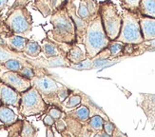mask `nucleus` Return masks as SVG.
Returning <instances> with one entry per match:
<instances>
[{"mask_svg": "<svg viewBox=\"0 0 155 137\" xmlns=\"http://www.w3.org/2000/svg\"><path fill=\"white\" fill-rule=\"evenodd\" d=\"M18 120V116L9 106L1 105L0 106V122L5 126L9 127Z\"/></svg>", "mask_w": 155, "mask_h": 137, "instance_id": "14", "label": "nucleus"}, {"mask_svg": "<svg viewBox=\"0 0 155 137\" xmlns=\"http://www.w3.org/2000/svg\"><path fill=\"white\" fill-rule=\"evenodd\" d=\"M110 42V40L107 36L98 12L97 15L87 23L83 37V44L85 46L87 57L91 59L94 58L109 46Z\"/></svg>", "mask_w": 155, "mask_h": 137, "instance_id": "3", "label": "nucleus"}, {"mask_svg": "<svg viewBox=\"0 0 155 137\" xmlns=\"http://www.w3.org/2000/svg\"><path fill=\"white\" fill-rule=\"evenodd\" d=\"M104 119L100 115H94L92 117H90L87 120V131H91L94 132H100L103 131L104 127Z\"/></svg>", "mask_w": 155, "mask_h": 137, "instance_id": "19", "label": "nucleus"}, {"mask_svg": "<svg viewBox=\"0 0 155 137\" xmlns=\"http://www.w3.org/2000/svg\"><path fill=\"white\" fill-rule=\"evenodd\" d=\"M48 114H50L54 120L61 119L63 117V112H62V111L59 108H55V106H53L52 108H51L49 109Z\"/></svg>", "mask_w": 155, "mask_h": 137, "instance_id": "27", "label": "nucleus"}, {"mask_svg": "<svg viewBox=\"0 0 155 137\" xmlns=\"http://www.w3.org/2000/svg\"><path fill=\"white\" fill-rule=\"evenodd\" d=\"M43 123H44V125L47 127H52L55 124V120L53 119L50 114H47L43 119Z\"/></svg>", "mask_w": 155, "mask_h": 137, "instance_id": "29", "label": "nucleus"}, {"mask_svg": "<svg viewBox=\"0 0 155 137\" xmlns=\"http://www.w3.org/2000/svg\"><path fill=\"white\" fill-rule=\"evenodd\" d=\"M20 99H21V93L10 86L4 84L3 82H0V100L3 105L12 106L18 109L20 105Z\"/></svg>", "mask_w": 155, "mask_h": 137, "instance_id": "9", "label": "nucleus"}, {"mask_svg": "<svg viewBox=\"0 0 155 137\" xmlns=\"http://www.w3.org/2000/svg\"><path fill=\"white\" fill-rule=\"evenodd\" d=\"M36 133V129L33 128V126L31 124L29 121H23L21 132H20V136H35Z\"/></svg>", "mask_w": 155, "mask_h": 137, "instance_id": "24", "label": "nucleus"}, {"mask_svg": "<svg viewBox=\"0 0 155 137\" xmlns=\"http://www.w3.org/2000/svg\"><path fill=\"white\" fill-rule=\"evenodd\" d=\"M50 128L51 127H48V129H47V136H54V134H53V132H51V129Z\"/></svg>", "mask_w": 155, "mask_h": 137, "instance_id": "32", "label": "nucleus"}, {"mask_svg": "<svg viewBox=\"0 0 155 137\" xmlns=\"http://www.w3.org/2000/svg\"><path fill=\"white\" fill-rule=\"evenodd\" d=\"M125 46L126 44L120 42V41L117 40H112L110 42L109 46H107V50L110 52V56L112 57H118L120 55H122L124 53V50H125Z\"/></svg>", "mask_w": 155, "mask_h": 137, "instance_id": "21", "label": "nucleus"}, {"mask_svg": "<svg viewBox=\"0 0 155 137\" xmlns=\"http://www.w3.org/2000/svg\"><path fill=\"white\" fill-rule=\"evenodd\" d=\"M103 131L106 132L107 135H113V132H114V126H113V124H112L111 122H110V121L104 122Z\"/></svg>", "mask_w": 155, "mask_h": 137, "instance_id": "28", "label": "nucleus"}, {"mask_svg": "<svg viewBox=\"0 0 155 137\" xmlns=\"http://www.w3.org/2000/svg\"><path fill=\"white\" fill-rule=\"evenodd\" d=\"M28 62H21L20 59L18 58H11V59H8L7 61L2 64V66L6 68V70L8 71H12V72H19L21 71V68H23L24 65H26Z\"/></svg>", "mask_w": 155, "mask_h": 137, "instance_id": "22", "label": "nucleus"}, {"mask_svg": "<svg viewBox=\"0 0 155 137\" xmlns=\"http://www.w3.org/2000/svg\"><path fill=\"white\" fill-rule=\"evenodd\" d=\"M68 117H71L74 120H77L80 123H86L87 120L91 117V111L87 108V106H80L75 108L74 111L67 113Z\"/></svg>", "mask_w": 155, "mask_h": 137, "instance_id": "15", "label": "nucleus"}, {"mask_svg": "<svg viewBox=\"0 0 155 137\" xmlns=\"http://www.w3.org/2000/svg\"><path fill=\"white\" fill-rule=\"evenodd\" d=\"M21 57V55L19 54V52H15L11 51L8 47H3L0 45V64H3L5 61L11 58H18Z\"/></svg>", "mask_w": 155, "mask_h": 137, "instance_id": "23", "label": "nucleus"}, {"mask_svg": "<svg viewBox=\"0 0 155 137\" xmlns=\"http://www.w3.org/2000/svg\"><path fill=\"white\" fill-rule=\"evenodd\" d=\"M0 80L4 84L15 89L18 92L22 93L31 87V82L30 79L22 76L19 72H4L0 73Z\"/></svg>", "mask_w": 155, "mask_h": 137, "instance_id": "8", "label": "nucleus"}, {"mask_svg": "<svg viewBox=\"0 0 155 137\" xmlns=\"http://www.w3.org/2000/svg\"><path fill=\"white\" fill-rule=\"evenodd\" d=\"M81 102H82V97H81V95H79L77 93L73 94L71 92V94L61 104V107H63L65 109H74L81 104Z\"/></svg>", "mask_w": 155, "mask_h": 137, "instance_id": "20", "label": "nucleus"}, {"mask_svg": "<svg viewBox=\"0 0 155 137\" xmlns=\"http://www.w3.org/2000/svg\"><path fill=\"white\" fill-rule=\"evenodd\" d=\"M1 23H2V22H1V20H0V25H1Z\"/></svg>", "mask_w": 155, "mask_h": 137, "instance_id": "34", "label": "nucleus"}, {"mask_svg": "<svg viewBox=\"0 0 155 137\" xmlns=\"http://www.w3.org/2000/svg\"><path fill=\"white\" fill-rule=\"evenodd\" d=\"M138 16H139L141 32H142L144 41L154 39L155 38V18L142 15H140L139 12H138Z\"/></svg>", "mask_w": 155, "mask_h": 137, "instance_id": "10", "label": "nucleus"}, {"mask_svg": "<svg viewBox=\"0 0 155 137\" xmlns=\"http://www.w3.org/2000/svg\"><path fill=\"white\" fill-rule=\"evenodd\" d=\"M50 22L52 30L47 32V37L59 44H73L77 42L76 26L71 16L67 4L60 6L51 15Z\"/></svg>", "mask_w": 155, "mask_h": 137, "instance_id": "2", "label": "nucleus"}, {"mask_svg": "<svg viewBox=\"0 0 155 137\" xmlns=\"http://www.w3.org/2000/svg\"><path fill=\"white\" fill-rule=\"evenodd\" d=\"M47 109L48 104L35 87L31 86L29 90L21 93L18 112L24 117L39 115L46 112Z\"/></svg>", "mask_w": 155, "mask_h": 137, "instance_id": "6", "label": "nucleus"}, {"mask_svg": "<svg viewBox=\"0 0 155 137\" xmlns=\"http://www.w3.org/2000/svg\"><path fill=\"white\" fill-rule=\"evenodd\" d=\"M115 40L126 45H137L143 42L144 39L141 32L138 12L124 9L122 13V25Z\"/></svg>", "mask_w": 155, "mask_h": 137, "instance_id": "4", "label": "nucleus"}, {"mask_svg": "<svg viewBox=\"0 0 155 137\" xmlns=\"http://www.w3.org/2000/svg\"><path fill=\"white\" fill-rule=\"evenodd\" d=\"M41 52H42L41 45H40L38 42H36V41L29 39V41L27 42V44L25 46L24 52H23L25 55L31 57V58H35V57H38Z\"/></svg>", "mask_w": 155, "mask_h": 137, "instance_id": "18", "label": "nucleus"}, {"mask_svg": "<svg viewBox=\"0 0 155 137\" xmlns=\"http://www.w3.org/2000/svg\"><path fill=\"white\" fill-rule=\"evenodd\" d=\"M0 82H1V81H0Z\"/></svg>", "mask_w": 155, "mask_h": 137, "instance_id": "35", "label": "nucleus"}, {"mask_svg": "<svg viewBox=\"0 0 155 137\" xmlns=\"http://www.w3.org/2000/svg\"><path fill=\"white\" fill-rule=\"evenodd\" d=\"M55 125H56V128H57V131L59 132L62 133V132L66 129V122L62 121L61 119L55 120Z\"/></svg>", "mask_w": 155, "mask_h": 137, "instance_id": "30", "label": "nucleus"}, {"mask_svg": "<svg viewBox=\"0 0 155 137\" xmlns=\"http://www.w3.org/2000/svg\"><path fill=\"white\" fill-rule=\"evenodd\" d=\"M141 0H121L124 8L133 12H138V8Z\"/></svg>", "mask_w": 155, "mask_h": 137, "instance_id": "25", "label": "nucleus"}, {"mask_svg": "<svg viewBox=\"0 0 155 137\" xmlns=\"http://www.w3.org/2000/svg\"><path fill=\"white\" fill-rule=\"evenodd\" d=\"M29 41L28 38H26L24 36L19 35V34H11V35L7 36L6 38V46L9 49L15 52H19L21 53L24 52L25 46L27 42Z\"/></svg>", "mask_w": 155, "mask_h": 137, "instance_id": "12", "label": "nucleus"}, {"mask_svg": "<svg viewBox=\"0 0 155 137\" xmlns=\"http://www.w3.org/2000/svg\"><path fill=\"white\" fill-rule=\"evenodd\" d=\"M31 82V86L39 92L48 105L61 107V104L71 92L66 86L58 83L43 70L35 68V76Z\"/></svg>", "mask_w": 155, "mask_h": 137, "instance_id": "1", "label": "nucleus"}, {"mask_svg": "<svg viewBox=\"0 0 155 137\" xmlns=\"http://www.w3.org/2000/svg\"><path fill=\"white\" fill-rule=\"evenodd\" d=\"M19 73L22 75V76L28 78L30 80L32 79V77L35 76V68H33L29 62L26 65L23 66V68H21V71L19 72Z\"/></svg>", "mask_w": 155, "mask_h": 137, "instance_id": "26", "label": "nucleus"}, {"mask_svg": "<svg viewBox=\"0 0 155 137\" xmlns=\"http://www.w3.org/2000/svg\"><path fill=\"white\" fill-rule=\"evenodd\" d=\"M136 47L134 48L133 51L130 52V56H135L139 55V54H143L146 52H151L155 51V38L151 40H147V41H143L142 43L135 45Z\"/></svg>", "mask_w": 155, "mask_h": 137, "instance_id": "17", "label": "nucleus"}, {"mask_svg": "<svg viewBox=\"0 0 155 137\" xmlns=\"http://www.w3.org/2000/svg\"><path fill=\"white\" fill-rule=\"evenodd\" d=\"M138 12L142 15L155 18V0H141Z\"/></svg>", "mask_w": 155, "mask_h": 137, "instance_id": "16", "label": "nucleus"}, {"mask_svg": "<svg viewBox=\"0 0 155 137\" xmlns=\"http://www.w3.org/2000/svg\"><path fill=\"white\" fill-rule=\"evenodd\" d=\"M99 13L107 36L110 41L115 40L122 25V15L118 12L116 6L110 0L100 2Z\"/></svg>", "mask_w": 155, "mask_h": 137, "instance_id": "5", "label": "nucleus"}, {"mask_svg": "<svg viewBox=\"0 0 155 137\" xmlns=\"http://www.w3.org/2000/svg\"><path fill=\"white\" fill-rule=\"evenodd\" d=\"M5 25L12 33L24 35L32 29V17L25 7H16L7 16Z\"/></svg>", "mask_w": 155, "mask_h": 137, "instance_id": "7", "label": "nucleus"}, {"mask_svg": "<svg viewBox=\"0 0 155 137\" xmlns=\"http://www.w3.org/2000/svg\"><path fill=\"white\" fill-rule=\"evenodd\" d=\"M8 2L9 0H0V12L5 10L7 5H8Z\"/></svg>", "mask_w": 155, "mask_h": 137, "instance_id": "31", "label": "nucleus"}, {"mask_svg": "<svg viewBox=\"0 0 155 137\" xmlns=\"http://www.w3.org/2000/svg\"><path fill=\"white\" fill-rule=\"evenodd\" d=\"M2 105V103H1V100H0V106H1Z\"/></svg>", "mask_w": 155, "mask_h": 137, "instance_id": "33", "label": "nucleus"}, {"mask_svg": "<svg viewBox=\"0 0 155 137\" xmlns=\"http://www.w3.org/2000/svg\"><path fill=\"white\" fill-rule=\"evenodd\" d=\"M66 58L68 59V61L71 64L78 65L84 62L87 57V54L79 48V46L73 45L70 48V50L67 52Z\"/></svg>", "mask_w": 155, "mask_h": 137, "instance_id": "13", "label": "nucleus"}, {"mask_svg": "<svg viewBox=\"0 0 155 137\" xmlns=\"http://www.w3.org/2000/svg\"><path fill=\"white\" fill-rule=\"evenodd\" d=\"M41 49H42V52L45 55V57L47 58H54V57H58L61 56L65 53L62 49L58 46V43L53 42L51 39H49L48 37L42 40L41 43Z\"/></svg>", "mask_w": 155, "mask_h": 137, "instance_id": "11", "label": "nucleus"}]
</instances>
